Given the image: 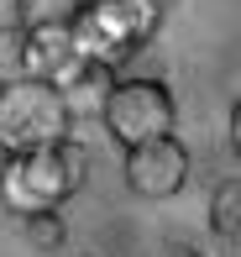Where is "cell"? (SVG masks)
Segmentation results:
<instances>
[{
	"instance_id": "cell-15",
	"label": "cell",
	"mask_w": 241,
	"mask_h": 257,
	"mask_svg": "<svg viewBox=\"0 0 241 257\" xmlns=\"http://www.w3.org/2000/svg\"><path fill=\"white\" fill-rule=\"evenodd\" d=\"M220 257H241V241H225V252Z\"/></svg>"
},
{
	"instance_id": "cell-3",
	"label": "cell",
	"mask_w": 241,
	"mask_h": 257,
	"mask_svg": "<svg viewBox=\"0 0 241 257\" xmlns=\"http://www.w3.org/2000/svg\"><path fill=\"white\" fill-rule=\"evenodd\" d=\"M68 137H74V115H68V100L58 84H48V79L0 84V142L11 158L58 147Z\"/></svg>"
},
{
	"instance_id": "cell-13",
	"label": "cell",
	"mask_w": 241,
	"mask_h": 257,
	"mask_svg": "<svg viewBox=\"0 0 241 257\" xmlns=\"http://www.w3.org/2000/svg\"><path fill=\"white\" fill-rule=\"evenodd\" d=\"M168 257H204L199 247H183V241H178V247H168Z\"/></svg>"
},
{
	"instance_id": "cell-12",
	"label": "cell",
	"mask_w": 241,
	"mask_h": 257,
	"mask_svg": "<svg viewBox=\"0 0 241 257\" xmlns=\"http://www.w3.org/2000/svg\"><path fill=\"white\" fill-rule=\"evenodd\" d=\"M231 153L241 158V95H236V105H231Z\"/></svg>"
},
{
	"instance_id": "cell-4",
	"label": "cell",
	"mask_w": 241,
	"mask_h": 257,
	"mask_svg": "<svg viewBox=\"0 0 241 257\" xmlns=\"http://www.w3.org/2000/svg\"><path fill=\"white\" fill-rule=\"evenodd\" d=\"M173 121H178V100L163 79H147V74L116 79L110 105H105V132L121 147L152 142V137H173Z\"/></svg>"
},
{
	"instance_id": "cell-8",
	"label": "cell",
	"mask_w": 241,
	"mask_h": 257,
	"mask_svg": "<svg viewBox=\"0 0 241 257\" xmlns=\"http://www.w3.org/2000/svg\"><path fill=\"white\" fill-rule=\"evenodd\" d=\"M79 0H16V27L42 32V27H74L79 21Z\"/></svg>"
},
{
	"instance_id": "cell-16",
	"label": "cell",
	"mask_w": 241,
	"mask_h": 257,
	"mask_svg": "<svg viewBox=\"0 0 241 257\" xmlns=\"http://www.w3.org/2000/svg\"><path fill=\"white\" fill-rule=\"evenodd\" d=\"M157 6H163V11H173V6H178V0H157Z\"/></svg>"
},
{
	"instance_id": "cell-2",
	"label": "cell",
	"mask_w": 241,
	"mask_h": 257,
	"mask_svg": "<svg viewBox=\"0 0 241 257\" xmlns=\"http://www.w3.org/2000/svg\"><path fill=\"white\" fill-rule=\"evenodd\" d=\"M163 16L168 11L157 6V0H100V6L79 11L74 48H79V58H89V63L121 68L163 32Z\"/></svg>"
},
{
	"instance_id": "cell-7",
	"label": "cell",
	"mask_w": 241,
	"mask_h": 257,
	"mask_svg": "<svg viewBox=\"0 0 241 257\" xmlns=\"http://www.w3.org/2000/svg\"><path fill=\"white\" fill-rule=\"evenodd\" d=\"M32 48H27V74L32 79H48L58 84L68 68L79 63V48H74V27H42V32H27Z\"/></svg>"
},
{
	"instance_id": "cell-11",
	"label": "cell",
	"mask_w": 241,
	"mask_h": 257,
	"mask_svg": "<svg viewBox=\"0 0 241 257\" xmlns=\"http://www.w3.org/2000/svg\"><path fill=\"white\" fill-rule=\"evenodd\" d=\"M27 48H32V37H27V27H0V84H16V79H32L27 74Z\"/></svg>"
},
{
	"instance_id": "cell-1",
	"label": "cell",
	"mask_w": 241,
	"mask_h": 257,
	"mask_svg": "<svg viewBox=\"0 0 241 257\" xmlns=\"http://www.w3.org/2000/svg\"><path fill=\"white\" fill-rule=\"evenodd\" d=\"M84 173H89V153L74 137L58 147H42V153H21V158H11L6 179H0V205L11 215L58 210L68 194L84 189Z\"/></svg>"
},
{
	"instance_id": "cell-9",
	"label": "cell",
	"mask_w": 241,
	"mask_h": 257,
	"mask_svg": "<svg viewBox=\"0 0 241 257\" xmlns=\"http://www.w3.org/2000/svg\"><path fill=\"white\" fill-rule=\"evenodd\" d=\"M210 231L220 241H241V179H225L210 194Z\"/></svg>"
},
{
	"instance_id": "cell-14",
	"label": "cell",
	"mask_w": 241,
	"mask_h": 257,
	"mask_svg": "<svg viewBox=\"0 0 241 257\" xmlns=\"http://www.w3.org/2000/svg\"><path fill=\"white\" fill-rule=\"evenodd\" d=\"M6 168H11V153H6V142H0V179H6Z\"/></svg>"
},
{
	"instance_id": "cell-6",
	"label": "cell",
	"mask_w": 241,
	"mask_h": 257,
	"mask_svg": "<svg viewBox=\"0 0 241 257\" xmlns=\"http://www.w3.org/2000/svg\"><path fill=\"white\" fill-rule=\"evenodd\" d=\"M63 100H68V115L74 121H105V105H110V89H116V68L105 63H89V58H79L74 68L58 79Z\"/></svg>"
},
{
	"instance_id": "cell-5",
	"label": "cell",
	"mask_w": 241,
	"mask_h": 257,
	"mask_svg": "<svg viewBox=\"0 0 241 257\" xmlns=\"http://www.w3.org/2000/svg\"><path fill=\"white\" fill-rule=\"evenodd\" d=\"M121 179L136 200H173L189 184V147L178 137H152V142L126 147L121 158Z\"/></svg>"
},
{
	"instance_id": "cell-17",
	"label": "cell",
	"mask_w": 241,
	"mask_h": 257,
	"mask_svg": "<svg viewBox=\"0 0 241 257\" xmlns=\"http://www.w3.org/2000/svg\"><path fill=\"white\" fill-rule=\"evenodd\" d=\"M79 6H100V0H79Z\"/></svg>"
},
{
	"instance_id": "cell-10",
	"label": "cell",
	"mask_w": 241,
	"mask_h": 257,
	"mask_svg": "<svg viewBox=\"0 0 241 257\" xmlns=\"http://www.w3.org/2000/svg\"><path fill=\"white\" fill-rule=\"evenodd\" d=\"M21 236L32 241V252H63L68 247V226L58 210H37V215H21Z\"/></svg>"
}]
</instances>
